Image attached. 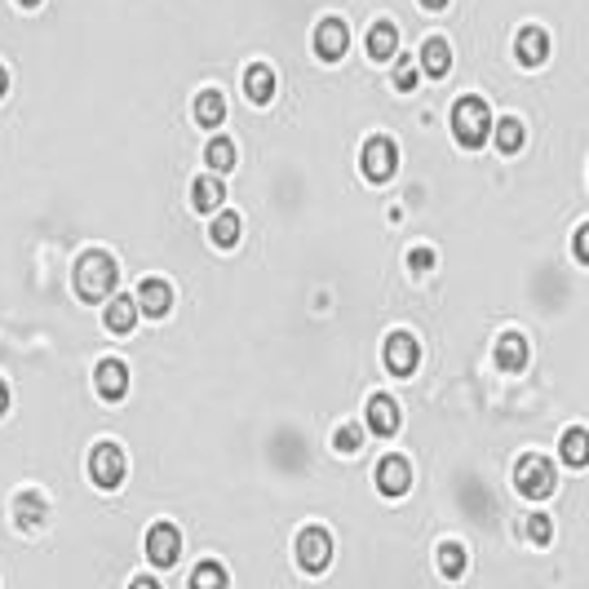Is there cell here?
I'll use <instances>...</instances> for the list:
<instances>
[{
    "label": "cell",
    "instance_id": "cell-26",
    "mask_svg": "<svg viewBox=\"0 0 589 589\" xmlns=\"http://www.w3.org/2000/svg\"><path fill=\"white\" fill-rule=\"evenodd\" d=\"M395 54H399V27L390 23V18H381V23H372V31H368V58L386 62Z\"/></svg>",
    "mask_w": 589,
    "mask_h": 589
},
{
    "label": "cell",
    "instance_id": "cell-19",
    "mask_svg": "<svg viewBox=\"0 0 589 589\" xmlns=\"http://www.w3.org/2000/svg\"><path fill=\"white\" fill-rule=\"evenodd\" d=\"M222 200H226V186H222L217 173H200V178L191 182V209L195 213L209 217L213 209H222Z\"/></svg>",
    "mask_w": 589,
    "mask_h": 589
},
{
    "label": "cell",
    "instance_id": "cell-16",
    "mask_svg": "<svg viewBox=\"0 0 589 589\" xmlns=\"http://www.w3.org/2000/svg\"><path fill=\"white\" fill-rule=\"evenodd\" d=\"M45 523H49L45 492H18L14 496V527H18V532H40Z\"/></svg>",
    "mask_w": 589,
    "mask_h": 589
},
{
    "label": "cell",
    "instance_id": "cell-18",
    "mask_svg": "<svg viewBox=\"0 0 589 589\" xmlns=\"http://www.w3.org/2000/svg\"><path fill=\"white\" fill-rule=\"evenodd\" d=\"M558 457H563L567 470H585L589 465V430L567 426L563 434H558Z\"/></svg>",
    "mask_w": 589,
    "mask_h": 589
},
{
    "label": "cell",
    "instance_id": "cell-1",
    "mask_svg": "<svg viewBox=\"0 0 589 589\" xmlns=\"http://www.w3.org/2000/svg\"><path fill=\"white\" fill-rule=\"evenodd\" d=\"M71 279H76V297H80V302H102V297H111V293H116V284H120L116 257L102 253V248H89V253H80Z\"/></svg>",
    "mask_w": 589,
    "mask_h": 589
},
{
    "label": "cell",
    "instance_id": "cell-7",
    "mask_svg": "<svg viewBox=\"0 0 589 589\" xmlns=\"http://www.w3.org/2000/svg\"><path fill=\"white\" fill-rule=\"evenodd\" d=\"M399 173V147H395V138H368L364 142V178L368 182H390Z\"/></svg>",
    "mask_w": 589,
    "mask_h": 589
},
{
    "label": "cell",
    "instance_id": "cell-3",
    "mask_svg": "<svg viewBox=\"0 0 589 589\" xmlns=\"http://www.w3.org/2000/svg\"><path fill=\"white\" fill-rule=\"evenodd\" d=\"M514 492L527 496V501H550L558 492V470L550 457H541V452H523L519 461H514Z\"/></svg>",
    "mask_w": 589,
    "mask_h": 589
},
{
    "label": "cell",
    "instance_id": "cell-6",
    "mask_svg": "<svg viewBox=\"0 0 589 589\" xmlns=\"http://www.w3.org/2000/svg\"><path fill=\"white\" fill-rule=\"evenodd\" d=\"M550 54H554V40L541 23H523L519 31H514V62H519V67L536 71V67L550 62Z\"/></svg>",
    "mask_w": 589,
    "mask_h": 589
},
{
    "label": "cell",
    "instance_id": "cell-24",
    "mask_svg": "<svg viewBox=\"0 0 589 589\" xmlns=\"http://www.w3.org/2000/svg\"><path fill=\"white\" fill-rule=\"evenodd\" d=\"M138 302H133V297H111L107 302V310H102V324L111 328V333H133V328H138Z\"/></svg>",
    "mask_w": 589,
    "mask_h": 589
},
{
    "label": "cell",
    "instance_id": "cell-37",
    "mask_svg": "<svg viewBox=\"0 0 589 589\" xmlns=\"http://www.w3.org/2000/svg\"><path fill=\"white\" fill-rule=\"evenodd\" d=\"M421 5H426V9H443V5H448V0H421Z\"/></svg>",
    "mask_w": 589,
    "mask_h": 589
},
{
    "label": "cell",
    "instance_id": "cell-25",
    "mask_svg": "<svg viewBox=\"0 0 589 589\" xmlns=\"http://www.w3.org/2000/svg\"><path fill=\"white\" fill-rule=\"evenodd\" d=\"M421 71H426L430 80H443L452 71V45L443 36H430L426 45H421Z\"/></svg>",
    "mask_w": 589,
    "mask_h": 589
},
{
    "label": "cell",
    "instance_id": "cell-9",
    "mask_svg": "<svg viewBox=\"0 0 589 589\" xmlns=\"http://www.w3.org/2000/svg\"><path fill=\"white\" fill-rule=\"evenodd\" d=\"M381 359H386V368L395 377H412L421 368V341L412 333H390L386 346H381Z\"/></svg>",
    "mask_w": 589,
    "mask_h": 589
},
{
    "label": "cell",
    "instance_id": "cell-36",
    "mask_svg": "<svg viewBox=\"0 0 589 589\" xmlns=\"http://www.w3.org/2000/svg\"><path fill=\"white\" fill-rule=\"evenodd\" d=\"M5 93H9V67L0 62V98H5Z\"/></svg>",
    "mask_w": 589,
    "mask_h": 589
},
{
    "label": "cell",
    "instance_id": "cell-15",
    "mask_svg": "<svg viewBox=\"0 0 589 589\" xmlns=\"http://www.w3.org/2000/svg\"><path fill=\"white\" fill-rule=\"evenodd\" d=\"M403 417H399V403L386 395V390H377V395H368V430L381 434V439H390V434H399Z\"/></svg>",
    "mask_w": 589,
    "mask_h": 589
},
{
    "label": "cell",
    "instance_id": "cell-27",
    "mask_svg": "<svg viewBox=\"0 0 589 589\" xmlns=\"http://www.w3.org/2000/svg\"><path fill=\"white\" fill-rule=\"evenodd\" d=\"M235 160H240V151H235L231 138H209V147H204V164H209V173H231Z\"/></svg>",
    "mask_w": 589,
    "mask_h": 589
},
{
    "label": "cell",
    "instance_id": "cell-11",
    "mask_svg": "<svg viewBox=\"0 0 589 589\" xmlns=\"http://www.w3.org/2000/svg\"><path fill=\"white\" fill-rule=\"evenodd\" d=\"M93 390L107 403H120L129 395V364H124V359H102V364L93 368Z\"/></svg>",
    "mask_w": 589,
    "mask_h": 589
},
{
    "label": "cell",
    "instance_id": "cell-34",
    "mask_svg": "<svg viewBox=\"0 0 589 589\" xmlns=\"http://www.w3.org/2000/svg\"><path fill=\"white\" fill-rule=\"evenodd\" d=\"M9 403H14V395H9V381L0 377V417H5V412H9Z\"/></svg>",
    "mask_w": 589,
    "mask_h": 589
},
{
    "label": "cell",
    "instance_id": "cell-32",
    "mask_svg": "<svg viewBox=\"0 0 589 589\" xmlns=\"http://www.w3.org/2000/svg\"><path fill=\"white\" fill-rule=\"evenodd\" d=\"M408 271H412V275H426V271H434V248H426V244L408 248Z\"/></svg>",
    "mask_w": 589,
    "mask_h": 589
},
{
    "label": "cell",
    "instance_id": "cell-31",
    "mask_svg": "<svg viewBox=\"0 0 589 589\" xmlns=\"http://www.w3.org/2000/svg\"><path fill=\"white\" fill-rule=\"evenodd\" d=\"M417 80H421L417 62H412V58H395V89L399 93H412V89H417Z\"/></svg>",
    "mask_w": 589,
    "mask_h": 589
},
{
    "label": "cell",
    "instance_id": "cell-8",
    "mask_svg": "<svg viewBox=\"0 0 589 589\" xmlns=\"http://www.w3.org/2000/svg\"><path fill=\"white\" fill-rule=\"evenodd\" d=\"M147 558H151V567H178V558H182V532L173 527L169 519H160V523H151V532H147Z\"/></svg>",
    "mask_w": 589,
    "mask_h": 589
},
{
    "label": "cell",
    "instance_id": "cell-21",
    "mask_svg": "<svg viewBox=\"0 0 589 589\" xmlns=\"http://www.w3.org/2000/svg\"><path fill=\"white\" fill-rule=\"evenodd\" d=\"M240 240H244V217L235 213V209L213 213V222H209V244H217V248H235Z\"/></svg>",
    "mask_w": 589,
    "mask_h": 589
},
{
    "label": "cell",
    "instance_id": "cell-17",
    "mask_svg": "<svg viewBox=\"0 0 589 589\" xmlns=\"http://www.w3.org/2000/svg\"><path fill=\"white\" fill-rule=\"evenodd\" d=\"M275 89H279L275 67H266V62H253V67H244V98L253 102V107H266V102H275Z\"/></svg>",
    "mask_w": 589,
    "mask_h": 589
},
{
    "label": "cell",
    "instance_id": "cell-38",
    "mask_svg": "<svg viewBox=\"0 0 589 589\" xmlns=\"http://www.w3.org/2000/svg\"><path fill=\"white\" fill-rule=\"evenodd\" d=\"M18 5H23V9H40V5H45V0H18Z\"/></svg>",
    "mask_w": 589,
    "mask_h": 589
},
{
    "label": "cell",
    "instance_id": "cell-23",
    "mask_svg": "<svg viewBox=\"0 0 589 589\" xmlns=\"http://www.w3.org/2000/svg\"><path fill=\"white\" fill-rule=\"evenodd\" d=\"M434 563H439L443 581H461V576L470 572V554H465L461 541H439V550H434Z\"/></svg>",
    "mask_w": 589,
    "mask_h": 589
},
{
    "label": "cell",
    "instance_id": "cell-5",
    "mask_svg": "<svg viewBox=\"0 0 589 589\" xmlns=\"http://www.w3.org/2000/svg\"><path fill=\"white\" fill-rule=\"evenodd\" d=\"M328 563H333V536H328V527L310 523L297 532V567H302L306 576H319L328 572Z\"/></svg>",
    "mask_w": 589,
    "mask_h": 589
},
{
    "label": "cell",
    "instance_id": "cell-13",
    "mask_svg": "<svg viewBox=\"0 0 589 589\" xmlns=\"http://www.w3.org/2000/svg\"><path fill=\"white\" fill-rule=\"evenodd\" d=\"M412 488V465L408 457H399V452H390V457L377 461V492L381 496H403Z\"/></svg>",
    "mask_w": 589,
    "mask_h": 589
},
{
    "label": "cell",
    "instance_id": "cell-20",
    "mask_svg": "<svg viewBox=\"0 0 589 589\" xmlns=\"http://www.w3.org/2000/svg\"><path fill=\"white\" fill-rule=\"evenodd\" d=\"M492 142L501 155H519L527 147V124L519 116H501L492 124Z\"/></svg>",
    "mask_w": 589,
    "mask_h": 589
},
{
    "label": "cell",
    "instance_id": "cell-2",
    "mask_svg": "<svg viewBox=\"0 0 589 589\" xmlns=\"http://www.w3.org/2000/svg\"><path fill=\"white\" fill-rule=\"evenodd\" d=\"M448 124H452V138H457L465 151H479L483 142L492 138V107L479 93H461V98L452 102Z\"/></svg>",
    "mask_w": 589,
    "mask_h": 589
},
{
    "label": "cell",
    "instance_id": "cell-30",
    "mask_svg": "<svg viewBox=\"0 0 589 589\" xmlns=\"http://www.w3.org/2000/svg\"><path fill=\"white\" fill-rule=\"evenodd\" d=\"M523 536L536 545V550H545V545H554V519H550V514H527V519H523Z\"/></svg>",
    "mask_w": 589,
    "mask_h": 589
},
{
    "label": "cell",
    "instance_id": "cell-14",
    "mask_svg": "<svg viewBox=\"0 0 589 589\" xmlns=\"http://www.w3.org/2000/svg\"><path fill=\"white\" fill-rule=\"evenodd\" d=\"M133 302H138V310H142V315H147V319H164V315H169V310H173V284H169V279H142V284H138V297H133Z\"/></svg>",
    "mask_w": 589,
    "mask_h": 589
},
{
    "label": "cell",
    "instance_id": "cell-22",
    "mask_svg": "<svg viewBox=\"0 0 589 589\" xmlns=\"http://www.w3.org/2000/svg\"><path fill=\"white\" fill-rule=\"evenodd\" d=\"M191 111H195V124H200V129H222L226 98L217 89H200V93H195V102H191Z\"/></svg>",
    "mask_w": 589,
    "mask_h": 589
},
{
    "label": "cell",
    "instance_id": "cell-4",
    "mask_svg": "<svg viewBox=\"0 0 589 589\" xmlns=\"http://www.w3.org/2000/svg\"><path fill=\"white\" fill-rule=\"evenodd\" d=\"M124 474H129V457H124L120 443H93V448H89V479H93V488L116 492L124 483Z\"/></svg>",
    "mask_w": 589,
    "mask_h": 589
},
{
    "label": "cell",
    "instance_id": "cell-29",
    "mask_svg": "<svg viewBox=\"0 0 589 589\" xmlns=\"http://www.w3.org/2000/svg\"><path fill=\"white\" fill-rule=\"evenodd\" d=\"M364 434H368L364 421H341V426L333 430V448L341 452V457H355V452L364 448Z\"/></svg>",
    "mask_w": 589,
    "mask_h": 589
},
{
    "label": "cell",
    "instance_id": "cell-28",
    "mask_svg": "<svg viewBox=\"0 0 589 589\" xmlns=\"http://www.w3.org/2000/svg\"><path fill=\"white\" fill-rule=\"evenodd\" d=\"M186 589H231V576H226V567H222V563L204 558V563H195L191 585H186Z\"/></svg>",
    "mask_w": 589,
    "mask_h": 589
},
{
    "label": "cell",
    "instance_id": "cell-10",
    "mask_svg": "<svg viewBox=\"0 0 589 589\" xmlns=\"http://www.w3.org/2000/svg\"><path fill=\"white\" fill-rule=\"evenodd\" d=\"M492 359L501 372H510V377H519V372H527V364H532V346H527L523 333H501L492 346Z\"/></svg>",
    "mask_w": 589,
    "mask_h": 589
},
{
    "label": "cell",
    "instance_id": "cell-35",
    "mask_svg": "<svg viewBox=\"0 0 589 589\" xmlns=\"http://www.w3.org/2000/svg\"><path fill=\"white\" fill-rule=\"evenodd\" d=\"M129 589H160V581H155V576H133Z\"/></svg>",
    "mask_w": 589,
    "mask_h": 589
},
{
    "label": "cell",
    "instance_id": "cell-12",
    "mask_svg": "<svg viewBox=\"0 0 589 589\" xmlns=\"http://www.w3.org/2000/svg\"><path fill=\"white\" fill-rule=\"evenodd\" d=\"M350 49V27L341 23V18H324V23L315 27V54L324 62H341Z\"/></svg>",
    "mask_w": 589,
    "mask_h": 589
},
{
    "label": "cell",
    "instance_id": "cell-33",
    "mask_svg": "<svg viewBox=\"0 0 589 589\" xmlns=\"http://www.w3.org/2000/svg\"><path fill=\"white\" fill-rule=\"evenodd\" d=\"M572 253H576V262L589 266V222H581L572 231Z\"/></svg>",
    "mask_w": 589,
    "mask_h": 589
}]
</instances>
